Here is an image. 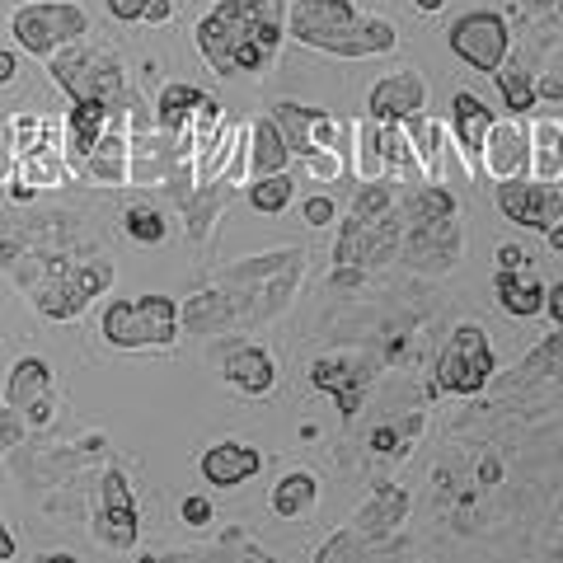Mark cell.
Returning <instances> with one entry per match:
<instances>
[{
  "instance_id": "1",
  "label": "cell",
  "mask_w": 563,
  "mask_h": 563,
  "mask_svg": "<svg viewBox=\"0 0 563 563\" xmlns=\"http://www.w3.org/2000/svg\"><path fill=\"white\" fill-rule=\"evenodd\" d=\"M282 47L273 0H221L198 24V52L216 76H254Z\"/></svg>"
},
{
  "instance_id": "2",
  "label": "cell",
  "mask_w": 563,
  "mask_h": 563,
  "mask_svg": "<svg viewBox=\"0 0 563 563\" xmlns=\"http://www.w3.org/2000/svg\"><path fill=\"white\" fill-rule=\"evenodd\" d=\"M291 38L334 57H376L399 43L395 24L357 15L348 0H296L291 5Z\"/></svg>"
},
{
  "instance_id": "3",
  "label": "cell",
  "mask_w": 563,
  "mask_h": 563,
  "mask_svg": "<svg viewBox=\"0 0 563 563\" xmlns=\"http://www.w3.org/2000/svg\"><path fill=\"white\" fill-rule=\"evenodd\" d=\"M104 338L127 352H165L179 338V305L169 296L113 301L104 310Z\"/></svg>"
},
{
  "instance_id": "4",
  "label": "cell",
  "mask_w": 563,
  "mask_h": 563,
  "mask_svg": "<svg viewBox=\"0 0 563 563\" xmlns=\"http://www.w3.org/2000/svg\"><path fill=\"white\" fill-rule=\"evenodd\" d=\"M85 29L90 19L71 0H33L15 15V38L33 57H52L61 47H71L76 38H85Z\"/></svg>"
},
{
  "instance_id": "5",
  "label": "cell",
  "mask_w": 563,
  "mask_h": 563,
  "mask_svg": "<svg viewBox=\"0 0 563 563\" xmlns=\"http://www.w3.org/2000/svg\"><path fill=\"white\" fill-rule=\"evenodd\" d=\"M493 376V348L479 324H460L456 334L446 338L442 362H437V385L451 395H479Z\"/></svg>"
},
{
  "instance_id": "6",
  "label": "cell",
  "mask_w": 563,
  "mask_h": 563,
  "mask_svg": "<svg viewBox=\"0 0 563 563\" xmlns=\"http://www.w3.org/2000/svg\"><path fill=\"white\" fill-rule=\"evenodd\" d=\"M52 76L61 80V90L71 99H104L113 104V94L122 90V71L108 52L94 47H61L52 52Z\"/></svg>"
},
{
  "instance_id": "7",
  "label": "cell",
  "mask_w": 563,
  "mask_h": 563,
  "mask_svg": "<svg viewBox=\"0 0 563 563\" xmlns=\"http://www.w3.org/2000/svg\"><path fill=\"white\" fill-rule=\"evenodd\" d=\"M451 52L460 61H470L474 71H503V57H507V19L493 15V10H474V15L456 19L451 24Z\"/></svg>"
},
{
  "instance_id": "8",
  "label": "cell",
  "mask_w": 563,
  "mask_h": 563,
  "mask_svg": "<svg viewBox=\"0 0 563 563\" xmlns=\"http://www.w3.org/2000/svg\"><path fill=\"white\" fill-rule=\"evenodd\" d=\"M273 122L282 127L291 155H320V151H338V127L324 108H305V104H277Z\"/></svg>"
},
{
  "instance_id": "9",
  "label": "cell",
  "mask_w": 563,
  "mask_h": 563,
  "mask_svg": "<svg viewBox=\"0 0 563 563\" xmlns=\"http://www.w3.org/2000/svg\"><path fill=\"white\" fill-rule=\"evenodd\" d=\"M479 155H484L488 179L507 183V179H521V174H526V165H531V141H526V132H521V122L493 118Z\"/></svg>"
},
{
  "instance_id": "10",
  "label": "cell",
  "mask_w": 563,
  "mask_h": 563,
  "mask_svg": "<svg viewBox=\"0 0 563 563\" xmlns=\"http://www.w3.org/2000/svg\"><path fill=\"white\" fill-rule=\"evenodd\" d=\"M423 99H427V85L413 71H399V76H385L366 108H371V122H409L423 113Z\"/></svg>"
},
{
  "instance_id": "11",
  "label": "cell",
  "mask_w": 563,
  "mask_h": 563,
  "mask_svg": "<svg viewBox=\"0 0 563 563\" xmlns=\"http://www.w3.org/2000/svg\"><path fill=\"white\" fill-rule=\"evenodd\" d=\"M498 207H503L507 221H517V226L545 235V230L554 226V207H559V202H554V193H549L545 183L507 179L503 188H498Z\"/></svg>"
},
{
  "instance_id": "12",
  "label": "cell",
  "mask_w": 563,
  "mask_h": 563,
  "mask_svg": "<svg viewBox=\"0 0 563 563\" xmlns=\"http://www.w3.org/2000/svg\"><path fill=\"white\" fill-rule=\"evenodd\" d=\"M47 395H52V371H47L43 357H24V362H15L10 385H5V404L19 409V413L29 409L33 423H47V413H52Z\"/></svg>"
},
{
  "instance_id": "13",
  "label": "cell",
  "mask_w": 563,
  "mask_h": 563,
  "mask_svg": "<svg viewBox=\"0 0 563 563\" xmlns=\"http://www.w3.org/2000/svg\"><path fill=\"white\" fill-rule=\"evenodd\" d=\"M259 465H263L259 451H254V446H240V442H221V446H212V451L198 460L202 479H207L212 488L244 484V479H254V474H259Z\"/></svg>"
},
{
  "instance_id": "14",
  "label": "cell",
  "mask_w": 563,
  "mask_h": 563,
  "mask_svg": "<svg viewBox=\"0 0 563 563\" xmlns=\"http://www.w3.org/2000/svg\"><path fill=\"white\" fill-rule=\"evenodd\" d=\"M226 381L235 385V390H244V395H268L277 381V371H273V357L263 348H254V343H244V348H230L226 352Z\"/></svg>"
},
{
  "instance_id": "15",
  "label": "cell",
  "mask_w": 563,
  "mask_h": 563,
  "mask_svg": "<svg viewBox=\"0 0 563 563\" xmlns=\"http://www.w3.org/2000/svg\"><path fill=\"white\" fill-rule=\"evenodd\" d=\"M493 287H498V305L507 315H540L545 310V287L531 268H498Z\"/></svg>"
},
{
  "instance_id": "16",
  "label": "cell",
  "mask_w": 563,
  "mask_h": 563,
  "mask_svg": "<svg viewBox=\"0 0 563 563\" xmlns=\"http://www.w3.org/2000/svg\"><path fill=\"white\" fill-rule=\"evenodd\" d=\"M451 118H456V137L465 146V165H470L474 155L484 151V137L488 127H493V113H488L484 99H474V94H456L451 99Z\"/></svg>"
},
{
  "instance_id": "17",
  "label": "cell",
  "mask_w": 563,
  "mask_h": 563,
  "mask_svg": "<svg viewBox=\"0 0 563 563\" xmlns=\"http://www.w3.org/2000/svg\"><path fill=\"white\" fill-rule=\"evenodd\" d=\"M104 512H108V526H113L118 545L137 540V507H132V488H127L122 474H108L104 479Z\"/></svg>"
},
{
  "instance_id": "18",
  "label": "cell",
  "mask_w": 563,
  "mask_h": 563,
  "mask_svg": "<svg viewBox=\"0 0 563 563\" xmlns=\"http://www.w3.org/2000/svg\"><path fill=\"white\" fill-rule=\"evenodd\" d=\"M535 169L540 183H559L563 179V122L559 118H540L535 122Z\"/></svg>"
},
{
  "instance_id": "19",
  "label": "cell",
  "mask_w": 563,
  "mask_h": 563,
  "mask_svg": "<svg viewBox=\"0 0 563 563\" xmlns=\"http://www.w3.org/2000/svg\"><path fill=\"white\" fill-rule=\"evenodd\" d=\"M315 503H320V484H315L310 474H287V479H277V488H273L277 517H301V512H310Z\"/></svg>"
},
{
  "instance_id": "20",
  "label": "cell",
  "mask_w": 563,
  "mask_h": 563,
  "mask_svg": "<svg viewBox=\"0 0 563 563\" xmlns=\"http://www.w3.org/2000/svg\"><path fill=\"white\" fill-rule=\"evenodd\" d=\"M404 132H409V146H418V169H423V174H432V179H437V174H442V122H432V118H409L404 122Z\"/></svg>"
},
{
  "instance_id": "21",
  "label": "cell",
  "mask_w": 563,
  "mask_h": 563,
  "mask_svg": "<svg viewBox=\"0 0 563 563\" xmlns=\"http://www.w3.org/2000/svg\"><path fill=\"white\" fill-rule=\"evenodd\" d=\"M287 160H291V146L282 137V127L273 118H263L254 127V169L259 174H277V169H287Z\"/></svg>"
},
{
  "instance_id": "22",
  "label": "cell",
  "mask_w": 563,
  "mask_h": 563,
  "mask_svg": "<svg viewBox=\"0 0 563 563\" xmlns=\"http://www.w3.org/2000/svg\"><path fill=\"white\" fill-rule=\"evenodd\" d=\"M104 127H108L104 99H76V113H71V141H76V151H94Z\"/></svg>"
},
{
  "instance_id": "23",
  "label": "cell",
  "mask_w": 563,
  "mask_h": 563,
  "mask_svg": "<svg viewBox=\"0 0 563 563\" xmlns=\"http://www.w3.org/2000/svg\"><path fill=\"white\" fill-rule=\"evenodd\" d=\"M291 193H296V188H291L287 169H277V174H259V183L249 188V207L263 212V216H277L291 202Z\"/></svg>"
},
{
  "instance_id": "24",
  "label": "cell",
  "mask_w": 563,
  "mask_h": 563,
  "mask_svg": "<svg viewBox=\"0 0 563 563\" xmlns=\"http://www.w3.org/2000/svg\"><path fill=\"white\" fill-rule=\"evenodd\" d=\"M122 226H127V235L141 244H160L169 235V221L155 207H132V212L122 216Z\"/></svg>"
},
{
  "instance_id": "25",
  "label": "cell",
  "mask_w": 563,
  "mask_h": 563,
  "mask_svg": "<svg viewBox=\"0 0 563 563\" xmlns=\"http://www.w3.org/2000/svg\"><path fill=\"white\" fill-rule=\"evenodd\" d=\"M202 94L193 90V85H169L165 99H160V122L165 127H183V118H188V108H198Z\"/></svg>"
},
{
  "instance_id": "26",
  "label": "cell",
  "mask_w": 563,
  "mask_h": 563,
  "mask_svg": "<svg viewBox=\"0 0 563 563\" xmlns=\"http://www.w3.org/2000/svg\"><path fill=\"white\" fill-rule=\"evenodd\" d=\"M498 90H503V99H507V113H531L535 90L526 76H498Z\"/></svg>"
},
{
  "instance_id": "27",
  "label": "cell",
  "mask_w": 563,
  "mask_h": 563,
  "mask_svg": "<svg viewBox=\"0 0 563 563\" xmlns=\"http://www.w3.org/2000/svg\"><path fill=\"white\" fill-rule=\"evenodd\" d=\"M183 526H212V498H202V493H193V498H183Z\"/></svg>"
},
{
  "instance_id": "28",
  "label": "cell",
  "mask_w": 563,
  "mask_h": 563,
  "mask_svg": "<svg viewBox=\"0 0 563 563\" xmlns=\"http://www.w3.org/2000/svg\"><path fill=\"white\" fill-rule=\"evenodd\" d=\"M310 174L320 183H334L338 174H343V160H338V151H320V155H310Z\"/></svg>"
},
{
  "instance_id": "29",
  "label": "cell",
  "mask_w": 563,
  "mask_h": 563,
  "mask_svg": "<svg viewBox=\"0 0 563 563\" xmlns=\"http://www.w3.org/2000/svg\"><path fill=\"white\" fill-rule=\"evenodd\" d=\"M19 432H24V423H19V409H0V451H10V446L19 442Z\"/></svg>"
},
{
  "instance_id": "30",
  "label": "cell",
  "mask_w": 563,
  "mask_h": 563,
  "mask_svg": "<svg viewBox=\"0 0 563 563\" xmlns=\"http://www.w3.org/2000/svg\"><path fill=\"white\" fill-rule=\"evenodd\" d=\"M146 5H151V0H108V15L122 19V24H132V19L146 15Z\"/></svg>"
},
{
  "instance_id": "31",
  "label": "cell",
  "mask_w": 563,
  "mask_h": 563,
  "mask_svg": "<svg viewBox=\"0 0 563 563\" xmlns=\"http://www.w3.org/2000/svg\"><path fill=\"white\" fill-rule=\"evenodd\" d=\"M305 221L310 226H329L334 221V198H310L305 202Z\"/></svg>"
},
{
  "instance_id": "32",
  "label": "cell",
  "mask_w": 563,
  "mask_h": 563,
  "mask_svg": "<svg viewBox=\"0 0 563 563\" xmlns=\"http://www.w3.org/2000/svg\"><path fill=\"white\" fill-rule=\"evenodd\" d=\"M169 15H174V0H151V5H146V24H169Z\"/></svg>"
},
{
  "instance_id": "33",
  "label": "cell",
  "mask_w": 563,
  "mask_h": 563,
  "mask_svg": "<svg viewBox=\"0 0 563 563\" xmlns=\"http://www.w3.org/2000/svg\"><path fill=\"white\" fill-rule=\"evenodd\" d=\"M545 310H549V320H554V324H563V282H554V287H549Z\"/></svg>"
},
{
  "instance_id": "34",
  "label": "cell",
  "mask_w": 563,
  "mask_h": 563,
  "mask_svg": "<svg viewBox=\"0 0 563 563\" xmlns=\"http://www.w3.org/2000/svg\"><path fill=\"white\" fill-rule=\"evenodd\" d=\"M15 76H19V57L10 47H0V85H10Z\"/></svg>"
},
{
  "instance_id": "35",
  "label": "cell",
  "mask_w": 563,
  "mask_h": 563,
  "mask_svg": "<svg viewBox=\"0 0 563 563\" xmlns=\"http://www.w3.org/2000/svg\"><path fill=\"white\" fill-rule=\"evenodd\" d=\"M498 268H526V254H521L517 244H503L498 249Z\"/></svg>"
},
{
  "instance_id": "36",
  "label": "cell",
  "mask_w": 563,
  "mask_h": 563,
  "mask_svg": "<svg viewBox=\"0 0 563 563\" xmlns=\"http://www.w3.org/2000/svg\"><path fill=\"white\" fill-rule=\"evenodd\" d=\"M545 235H549V249H554V254H563V221H554Z\"/></svg>"
},
{
  "instance_id": "37",
  "label": "cell",
  "mask_w": 563,
  "mask_h": 563,
  "mask_svg": "<svg viewBox=\"0 0 563 563\" xmlns=\"http://www.w3.org/2000/svg\"><path fill=\"white\" fill-rule=\"evenodd\" d=\"M10 554H15V540H10V531L0 526V559H10Z\"/></svg>"
},
{
  "instance_id": "38",
  "label": "cell",
  "mask_w": 563,
  "mask_h": 563,
  "mask_svg": "<svg viewBox=\"0 0 563 563\" xmlns=\"http://www.w3.org/2000/svg\"><path fill=\"white\" fill-rule=\"evenodd\" d=\"M413 5H418V10H423V15H437V10H442L446 0H413Z\"/></svg>"
}]
</instances>
